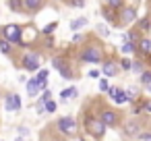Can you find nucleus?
Here are the masks:
<instances>
[{
  "instance_id": "20e7f679",
  "label": "nucleus",
  "mask_w": 151,
  "mask_h": 141,
  "mask_svg": "<svg viewBox=\"0 0 151 141\" xmlns=\"http://www.w3.org/2000/svg\"><path fill=\"white\" fill-rule=\"evenodd\" d=\"M54 127H56V131H58L62 137H66V139L79 135V122H77L75 116H60Z\"/></svg>"
},
{
  "instance_id": "c756f323",
  "label": "nucleus",
  "mask_w": 151,
  "mask_h": 141,
  "mask_svg": "<svg viewBox=\"0 0 151 141\" xmlns=\"http://www.w3.org/2000/svg\"><path fill=\"white\" fill-rule=\"evenodd\" d=\"M114 102H116L118 106H122V104H126V102H128V95H126V91H124V89H120V91H118V95L114 98Z\"/></svg>"
},
{
  "instance_id": "0eeeda50",
  "label": "nucleus",
  "mask_w": 151,
  "mask_h": 141,
  "mask_svg": "<svg viewBox=\"0 0 151 141\" xmlns=\"http://www.w3.org/2000/svg\"><path fill=\"white\" fill-rule=\"evenodd\" d=\"M40 35H42V31L40 29H35L33 25H23V35H21V48H31L33 44H37V40H40Z\"/></svg>"
},
{
  "instance_id": "79ce46f5",
  "label": "nucleus",
  "mask_w": 151,
  "mask_h": 141,
  "mask_svg": "<svg viewBox=\"0 0 151 141\" xmlns=\"http://www.w3.org/2000/svg\"><path fill=\"white\" fill-rule=\"evenodd\" d=\"M19 133H21V135H27V133H29V131H27V129H25V127H23V124H21V127H19Z\"/></svg>"
},
{
  "instance_id": "f704fd0d",
  "label": "nucleus",
  "mask_w": 151,
  "mask_h": 141,
  "mask_svg": "<svg viewBox=\"0 0 151 141\" xmlns=\"http://www.w3.org/2000/svg\"><path fill=\"white\" fill-rule=\"evenodd\" d=\"M79 42H81V44L87 42V35H83V33H75V35H73V44H79Z\"/></svg>"
},
{
  "instance_id": "bb28decb",
  "label": "nucleus",
  "mask_w": 151,
  "mask_h": 141,
  "mask_svg": "<svg viewBox=\"0 0 151 141\" xmlns=\"http://www.w3.org/2000/svg\"><path fill=\"white\" fill-rule=\"evenodd\" d=\"M95 33H97L99 38H110V33H112V31L108 29V25H106V23H97V25H95Z\"/></svg>"
},
{
  "instance_id": "7ed1b4c3",
  "label": "nucleus",
  "mask_w": 151,
  "mask_h": 141,
  "mask_svg": "<svg viewBox=\"0 0 151 141\" xmlns=\"http://www.w3.org/2000/svg\"><path fill=\"white\" fill-rule=\"evenodd\" d=\"M21 62V69H25V71H29V73H37L40 69H42V62H44V54L40 52V50H25L23 54H21V58H19Z\"/></svg>"
},
{
  "instance_id": "a18cd8bd",
  "label": "nucleus",
  "mask_w": 151,
  "mask_h": 141,
  "mask_svg": "<svg viewBox=\"0 0 151 141\" xmlns=\"http://www.w3.org/2000/svg\"><path fill=\"white\" fill-rule=\"evenodd\" d=\"M149 89H151V85H149Z\"/></svg>"
},
{
  "instance_id": "9b49d317",
  "label": "nucleus",
  "mask_w": 151,
  "mask_h": 141,
  "mask_svg": "<svg viewBox=\"0 0 151 141\" xmlns=\"http://www.w3.org/2000/svg\"><path fill=\"white\" fill-rule=\"evenodd\" d=\"M120 71H122V69H120V62L114 60V58H106V60L101 62V73H104L106 77H116Z\"/></svg>"
},
{
  "instance_id": "72a5a7b5",
  "label": "nucleus",
  "mask_w": 151,
  "mask_h": 141,
  "mask_svg": "<svg viewBox=\"0 0 151 141\" xmlns=\"http://www.w3.org/2000/svg\"><path fill=\"white\" fill-rule=\"evenodd\" d=\"M66 4H70V7H77V9H83L85 7V0H64Z\"/></svg>"
},
{
  "instance_id": "4be33fe9",
  "label": "nucleus",
  "mask_w": 151,
  "mask_h": 141,
  "mask_svg": "<svg viewBox=\"0 0 151 141\" xmlns=\"http://www.w3.org/2000/svg\"><path fill=\"white\" fill-rule=\"evenodd\" d=\"M120 52H122L124 56H128V54H137V52H139V48H137V44H132V42H122Z\"/></svg>"
},
{
  "instance_id": "2f4dec72",
  "label": "nucleus",
  "mask_w": 151,
  "mask_h": 141,
  "mask_svg": "<svg viewBox=\"0 0 151 141\" xmlns=\"http://www.w3.org/2000/svg\"><path fill=\"white\" fill-rule=\"evenodd\" d=\"M35 110H37L40 114H44V112H46V100H44L42 95H40V98H37V102H35Z\"/></svg>"
},
{
  "instance_id": "aec40b11",
  "label": "nucleus",
  "mask_w": 151,
  "mask_h": 141,
  "mask_svg": "<svg viewBox=\"0 0 151 141\" xmlns=\"http://www.w3.org/2000/svg\"><path fill=\"white\" fill-rule=\"evenodd\" d=\"M0 52H2L4 56H13V52H15V44H11L6 38L0 35Z\"/></svg>"
},
{
  "instance_id": "58836bf2",
  "label": "nucleus",
  "mask_w": 151,
  "mask_h": 141,
  "mask_svg": "<svg viewBox=\"0 0 151 141\" xmlns=\"http://www.w3.org/2000/svg\"><path fill=\"white\" fill-rule=\"evenodd\" d=\"M87 77H91V79H101V71H99V69H93V71H89Z\"/></svg>"
},
{
  "instance_id": "393cba45",
  "label": "nucleus",
  "mask_w": 151,
  "mask_h": 141,
  "mask_svg": "<svg viewBox=\"0 0 151 141\" xmlns=\"http://www.w3.org/2000/svg\"><path fill=\"white\" fill-rule=\"evenodd\" d=\"M139 83H141V85H145V87H149V85H151V69H145V71L139 75Z\"/></svg>"
},
{
  "instance_id": "f03ea898",
  "label": "nucleus",
  "mask_w": 151,
  "mask_h": 141,
  "mask_svg": "<svg viewBox=\"0 0 151 141\" xmlns=\"http://www.w3.org/2000/svg\"><path fill=\"white\" fill-rule=\"evenodd\" d=\"M83 131L87 133V135H91L93 139H101L104 135H106V131H108V127H106V122L97 116V114H85L83 116Z\"/></svg>"
},
{
  "instance_id": "f8f14e48",
  "label": "nucleus",
  "mask_w": 151,
  "mask_h": 141,
  "mask_svg": "<svg viewBox=\"0 0 151 141\" xmlns=\"http://www.w3.org/2000/svg\"><path fill=\"white\" fill-rule=\"evenodd\" d=\"M21 108H23V102H21L19 93H6V98H4V110H9V112H21Z\"/></svg>"
},
{
  "instance_id": "473e14b6",
  "label": "nucleus",
  "mask_w": 151,
  "mask_h": 141,
  "mask_svg": "<svg viewBox=\"0 0 151 141\" xmlns=\"http://www.w3.org/2000/svg\"><path fill=\"white\" fill-rule=\"evenodd\" d=\"M97 85H99V91H101V93H106V91L110 89V83H108V79H106V77H101Z\"/></svg>"
},
{
  "instance_id": "39448f33",
  "label": "nucleus",
  "mask_w": 151,
  "mask_h": 141,
  "mask_svg": "<svg viewBox=\"0 0 151 141\" xmlns=\"http://www.w3.org/2000/svg\"><path fill=\"white\" fill-rule=\"evenodd\" d=\"M52 67L60 73V77H62V79H66V81L77 79L75 69H73V67H70V62H68V60H64L62 56H54V58H52Z\"/></svg>"
},
{
  "instance_id": "1a4fd4ad",
  "label": "nucleus",
  "mask_w": 151,
  "mask_h": 141,
  "mask_svg": "<svg viewBox=\"0 0 151 141\" xmlns=\"http://www.w3.org/2000/svg\"><path fill=\"white\" fill-rule=\"evenodd\" d=\"M143 131H145V127H143V122L137 120V118H132V120H128V122L124 124V135L130 137V139H137Z\"/></svg>"
},
{
  "instance_id": "a211bd4d",
  "label": "nucleus",
  "mask_w": 151,
  "mask_h": 141,
  "mask_svg": "<svg viewBox=\"0 0 151 141\" xmlns=\"http://www.w3.org/2000/svg\"><path fill=\"white\" fill-rule=\"evenodd\" d=\"M35 79H37V83H40V87H42V91H44V89H48V79H50V69H40V71H37V75H35Z\"/></svg>"
},
{
  "instance_id": "423d86ee",
  "label": "nucleus",
  "mask_w": 151,
  "mask_h": 141,
  "mask_svg": "<svg viewBox=\"0 0 151 141\" xmlns=\"http://www.w3.org/2000/svg\"><path fill=\"white\" fill-rule=\"evenodd\" d=\"M0 35H2V38H6L11 44L19 46V44H21V35H23V25L9 23V25H4L2 29H0Z\"/></svg>"
},
{
  "instance_id": "dca6fc26",
  "label": "nucleus",
  "mask_w": 151,
  "mask_h": 141,
  "mask_svg": "<svg viewBox=\"0 0 151 141\" xmlns=\"http://www.w3.org/2000/svg\"><path fill=\"white\" fill-rule=\"evenodd\" d=\"M137 48H139V54L141 56H151V38H147V35H143L141 38V42L137 44Z\"/></svg>"
},
{
  "instance_id": "c9c22d12",
  "label": "nucleus",
  "mask_w": 151,
  "mask_h": 141,
  "mask_svg": "<svg viewBox=\"0 0 151 141\" xmlns=\"http://www.w3.org/2000/svg\"><path fill=\"white\" fill-rule=\"evenodd\" d=\"M118 91H120V87H116V85H110V89H108L106 93H108V95H110V98L114 100V98L118 95Z\"/></svg>"
},
{
  "instance_id": "2eb2a0df",
  "label": "nucleus",
  "mask_w": 151,
  "mask_h": 141,
  "mask_svg": "<svg viewBox=\"0 0 151 141\" xmlns=\"http://www.w3.org/2000/svg\"><path fill=\"white\" fill-rule=\"evenodd\" d=\"M25 87H27V95H29V100H35V98L42 93V87H40V83H37L35 77H31V79L25 83Z\"/></svg>"
},
{
  "instance_id": "5701e85b",
  "label": "nucleus",
  "mask_w": 151,
  "mask_h": 141,
  "mask_svg": "<svg viewBox=\"0 0 151 141\" xmlns=\"http://www.w3.org/2000/svg\"><path fill=\"white\" fill-rule=\"evenodd\" d=\"M77 95H79V89H77V87H66V89L60 91V100H62V102L73 100V98H77Z\"/></svg>"
},
{
  "instance_id": "cd10ccee",
  "label": "nucleus",
  "mask_w": 151,
  "mask_h": 141,
  "mask_svg": "<svg viewBox=\"0 0 151 141\" xmlns=\"http://www.w3.org/2000/svg\"><path fill=\"white\" fill-rule=\"evenodd\" d=\"M147 69V64H145V60H132V69H130V73H143Z\"/></svg>"
},
{
  "instance_id": "b1692460",
  "label": "nucleus",
  "mask_w": 151,
  "mask_h": 141,
  "mask_svg": "<svg viewBox=\"0 0 151 141\" xmlns=\"http://www.w3.org/2000/svg\"><path fill=\"white\" fill-rule=\"evenodd\" d=\"M6 4H9V9H11L13 13H21V15H25L23 0H6Z\"/></svg>"
},
{
  "instance_id": "a878e982",
  "label": "nucleus",
  "mask_w": 151,
  "mask_h": 141,
  "mask_svg": "<svg viewBox=\"0 0 151 141\" xmlns=\"http://www.w3.org/2000/svg\"><path fill=\"white\" fill-rule=\"evenodd\" d=\"M56 27H58V21H52V23H46L40 31H42V35H52L56 31Z\"/></svg>"
},
{
  "instance_id": "412c9836",
  "label": "nucleus",
  "mask_w": 151,
  "mask_h": 141,
  "mask_svg": "<svg viewBox=\"0 0 151 141\" xmlns=\"http://www.w3.org/2000/svg\"><path fill=\"white\" fill-rule=\"evenodd\" d=\"M87 23H89V19H87V17H77V19H73V21H70V29L77 33V31H81L83 27H87Z\"/></svg>"
},
{
  "instance_id": "4468645a",
  "label": "nucleus",
  "mask_w": 151,
  "mask_h": 141,
  "mask_svg": "<svg viewBox=\"0 0 151 141\" xmlns=\"http://www.w3.org/2000/svg\"><path fill=\"white\" fill-rule=\"evenodd\" d=\"M101 17L110 23V25H120V11H114V9H110V7H101Z\"/></svg>"
},
{
  "instance_id": "7c9ffc66",
  "label": "nucleus",
  "mask_w": 151,
  "mask_h": 141,
  "mask_svg": "<svg viewBox=\"0 0 151 141\" xmlns=\"http://www.w3.org/2000/svg\"><path fill=\"white\" fill-rule=\"evenodd\" d=\"M118 62H120V69H122V71H130V69H132V60H130V58H120Z\"/></svg>"
},
{
  "instance_id": "37998d69",
  "label": "nucleus",
  "mask_w": 151,
  "mask_h": 141,
  "mask_svg": "<svg viewBox=\"0 0 151 141\" xmlns=\"http://www.w3.org/2000/svg\"><path fill=\"white\" fill-rule=\"evenodd\" d=\"M15 141H25V139H23V137H17V139H15Z\"/></svg>"
},
{
  "instance_id": "ea45409f",
  "label": "nucleus",
  "mask_w": 151,
  "mask_h": 141,
  "mask_svg": "<svg viewBox=\"0 0 151 141\" xmlns=\"http://www.w3.org/2000/svg\"><path fill=\"white\" fill-rule=\"evenodd\" d=\"M143 112L151 114V100H143Z\"/></svg>"
},
{
  "instance_id": "e433bc0d",
  "label": "nucleus",
  "mask_w": 151,
  "mask_h": 141,
  "mask_svg": "<svg viewBox=\"0 0 151 141\" xmlns=\"http://www.w3.org/2000/svg\"><path fill=\"white\" fill-rule=\"evenodd\" d=\"M46 112H50V114L56 112V102H54V100H48V102H46Z\"/></svg>"
},
{
  "instance_id": "c03bdc74",
  "label": "nucleus",
  "mask_w": 151,
  "mask_h": 141,
  "mask_svg": "<svg viewBox=\"0 0 151 141\" xmlns=\"http://www.w3.org/2000/svg\"><path fill=\"white\" fill-rule=\"evenodd\" d=\"M149 64H151V56H149Z\"/></svg>"
},
{
  "instance_id": "4c0bfd02",
  "label": "nucleus",
  "mask_w": 151,
  "mask_h": 141,
  "mask_svg": "<svg viewBox=\"0 0 151 141\" xmlns=\"http://www.w3.org/2000/svg\"><path fill=\"white\" fill-rule=\"evenodd\" d=\"M137 139H139V141H151V131H143Z\"/></svg>"
},
{
  "instance_id": "a19ab883",
  "label": "nucleus",
  "mask_w": 151,
  "mask_h": 141,
  "mask_svg": "<svg viewBox=\"0 0 151 141\" xmlns=\"http://www.w3.org/2000/svg\"><path fill=\"white\" fill-rule=\"evenodd\" d=\"M42 98H44V100H46V102H48V100H52V91H50V87H48V89H44V91H42Z\"/></svg>"
},
{
  "instance_id": "f257e3e1",
  "label": "nucleus",
  "mask_w": 151,
  "mask_h": 141,
  "mask_svg": "<svg viewBox=\"0 0 151 141\" xmlns=\"http://www.w3.org/2000/svg\"><path fill=\"white\" fill-rule=\"evenodd\" d=\"M77 60L79 62H89V64H101L106 60V54H104V48L99 42H91V44H85L79 54H77Z\"/></svg>"
},
{
  "instance_id": "6ab92c4d",
  "label": "nucleus",
  "mask_w": 151,
  "mask_h": 141,
  "mask_svg": "<svg viewBox=\"0 0 151 141\" xmlns=\"http://www.w3.org/2000/svg\"><path fill=\"white\" fill-rule=\"evenodd\" d=\"M134 27H137L143 35H149V33H151V17H143V19H139Z\"/></svg>"
},
{
  "instance_id": "6e6552de",
  "label": "nucleus",
  "mask_w": 151,
  "mask_h": 141,
  "mask_svg": "<svg viewBox=\"0 0 151 141\" xmlns=\"http://www.w3.org/2000/svg\"><path fill=\"white\" fill-rule=\"evenodd\" d=\"M97 116L106 122V127H118V124H120V112H118V110H114V108L104 106V108L99 110V114H97Z\"/></svg>"
},
{
  "instance_id": "ddd939ff",
  "label": "nucleus",
  "mask_w": 151,
  "mask_h": 141,
  "mask_svg": "<svg viewBox=\"0 0 151 141\" xmlns=\"http://www.w3.org/2000/svg\"><path fill=\"white\" fill-rule=\"evenodd\" d=\"M48 0H23V9H25V15H35L40 13L44 7H46Z\"/></svg>"
},
{
  "instance_id": "c85d7f7f",
  "label": "nucleus",
  "mask_w": 151,
  "mask_h": 141,
  "mask_svg": "<svg viewBox=\"0 0 151 141\" xmlns=\"http://www.w3.org/2000/svg\"><path fill=\"white\" fill-rule=\"evenodd\" d=\"M106 7H110L114 11H120L124 7V0H106Z\"/></svg>"
},
{
  "instance_id": "9d476101",
  "label": "nucleus",
  "mask_w": 151,
  "mask_h": 141,
  "mask_svg": "<svg viewBox=\"0 0 151 141\" xmlns=\"http://www.w3.org/2000/svg\"><path fill=\"white\" fill-rule=\"evenodd\" d=\"M134 21H137V9L124 4V7L120 9V25L126 27V25H130V23H134Z\"/></svg>"
},
{
  "instance_id": "f3484780",
  "label": "nucleus",
  "mask_w": 151,
  "mask_h": 141,
  "mask_svg": "<svg viewBox=\"0 0 151 141\" xmlns=\"http://www.w3.org/2000/svg\"><path fill=\"white\" fill-rule=\"evenodd\" d=\"M141 38H143V33H141L137 27H132V29H128V31L122 35V42H132V44H139V42H141Z\"/></svg>"
}]
</instances>
